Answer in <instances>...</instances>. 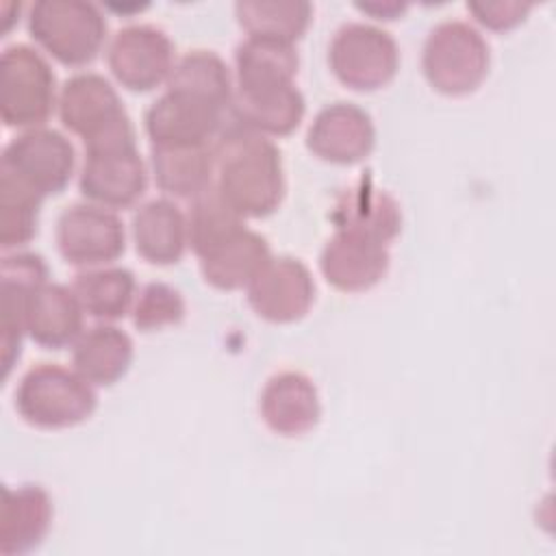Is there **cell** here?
I'll use <instances>...</instances> for the list:
<instances>
[{
	"label": "cell",
	"instance_id": "6da1fadb",
	"mask_svg": "<svg viewBox=\"0 0 556 556\" xmlns=\"http://www.w3.org/2000/svg\"><path fill=\"white\" fill-rule=\"evenodd\" d=\"M213 187L245 219L271 215L287 191L278 146L235 122L224 126L213 143Z\"/></svg>",
	"mask_w": 556,
	"mask_h": 556
},
{
	"label": "cell",
	"instance_id": "7a4b0ae2",
	"mask_svg": "<svg viewBox=\"0 0 556 556\" xmlns=\"http://www.w3.org/2000/svg\"><path fill=\"white\" fill-rule=\"evenodd\" d=\"M56 111L63 128L83 139L85 152L137 143L130 115L117 89L102 74L70 76L61 85Z\"/></svg>",
	"mask_w": 556,
	"mask_h": 556
},
{
	"label": "cell",
	"instance_id": "3957f363",
	"mask_svg": "<svg viewBox=\"0 0 556 556\" xmlns=\"http://www.w3.org/2000/svg\"><path fill=\"white\" fill-rule=\"evenodd\" d=\"M13 406L28 426L61 430L87 421L98 406V393L74 367L39 363L20 378Z\"/></svg>",
	"mask_w": 556,
	"mask_h": 556
},
{
	"label": "cell",
	"instance_id": "277c9868",
	"mask_svg": "<svg viewBox=\"0 0 556 556\" xmlns=\"http://www.w3.org/2000/svg\"><path fill=\"white\" fill-rule=\"evenodd\" d=\"M491 52L484 35L465 20L434 24L421 48V72L443 96L473 93L486 78Z\"/></svg>",
	"mask_w": 556,
	"mask_h": 556
},
{
	"label": "cell",
	"instance_id": "5b68a950",
	"mask_svg": "<svg viewBox=\"0 0 556 556\" xmlns=\"http://www.w3.org/2000/svg\"><path fill=\"white\" fill-rule=\"evenodd\" d=\"M28 35L59 63L83 67L106 41V17L85 0H37L26 15Z\"/></svg>",
	"mask_w": 556,
	"mask_h": 556
},
{
	"label": "cell",
	"instance_id": "8992f818",
	"mask_svg": "<svg viewBox=\"0 0 556 556\" xmlns=\"http://www.w3.org/2000/svg\"><path fill=\"white\" fill-rule=\"evenodd\" d=\"M0 115L7 128H39L59 104L56 76L46 56L28 43H11L0 56Z\"/></svg>",
	"mask_w": 556,
	"mask_h": 556
},
{
	"label": "cell",
	"instance_id": "52a82bcc",
	"mask_svg": "<svg viewBox=\"0 0 556 556\" xmlns=\"http://www.w3.org/2000/svg\"><path fill=\"white\" fill-rule=\"evenodd\" d=\"M328 65L339 83L354 91H376L400 70V48L393 35L369 22H345L328 46Z\"/></svg>",
	"mask_w": 556,
	"mask_h": 556
},
{
	"label": "cell",
	"instance_id": "ba28073f",
	"mask_svg": "<svg viewBox=\"0 0 556 556\" xmlns=\"http://www.w3.org/2000/svg\"><path fill=\"white\" fill-rule=\"evenodd\" d=\"M0 169L13 174L46 200L70 185L76 169V150L54 128L22 130L2 148Z\"/></svg>",
	"mask_w": 556,
	"mask_h": 556
},
{
	"label": "cell",
	"instance_id": "9c48e42d",
	"mask_svg": "<svg viewBox=\"0 0 556 556\" xmlns=\"http://www.w3.org/2000/svg\"><path fill=\"white\" fill-rule=\"evenodd\" d=\"M59 254L74 267L113 265L126 250V230L119 215L93 202L65 206L56 219Z\"/></svg>",
	"mask_w": 556,
	"mask_h": 556
},
{
	"label": "cell",
	"instance_id": "30bf717a",
	"mask_svg": "<svg viewBox=\"0 0 556 556\" xmlns=\"http://www.w3.org/2000/svg\"><path fill=\"white\" fill-rule=\"evenodd\" d=\"M176 50L167 33L154 24H126L109 41L106 65L130 91H152L167 83Z\"/></svg>",
	"mask_w": 556,
	"mask_h": 556
},
{
	"label": "cell",
	"instance_id": "8fae6325",
	"mask_svg": "<svg viewBox=\"0 0 556 556\" xmlns=\"http://www.w3.org/2000/svg\"><path fill=\"white\" fill-rule=\"evenodd\" d=\"M148 187V167L137 143L89 150L78 174V189L87 202L111 211L128 208L141 200Z\"/></svg>",
	"mask_w": 556,
	"mask_h": 556
},
{
	"label": "cell",
	"instance_id": "7c38bea8",
	"mask_svg": "<svg viewBox=\"0 0 556 556\" xmlns=\"http://www.w3.org/2000/svg\"><path fill=\"white\" fill-rule=\"evenodd\" d=\"M250 308L265 321L291 324L302 319L315 302L311 269L293 256H269L245 287Z\"/></svg>",
	"mask_w": 556,
	"mask_h": 556
},
{
	"label": "cell",
	"instance_id": "4fadbf2b",
	"mask_svg": "<svg viewBox=\"0 0 556 556\" xmlns=\"http://www.w3.org/2000/svg\"><path fill=\"white\" fill-rule=\"evenodd\" d=\"M46 280L48 265L41 254L26 250L4 252L0 263V352L4 380L22 354L26 300Z\"/></svg>",
	"mask_w": 556,
	"mask_h": 556
},
{
	"label": "cell",
	"instance_id": "5bb4252c",
	"mask_svg": "<svg viewBox=\"0 0 556 556\" xmlns=\"http://www.w3.org/2000/svg\"><path fill=\"white\" fill-rule=\"evenodd\" d=\"M376 126L371 115L354 102H330L321 106L306 132V148L321 161L354 165L371 154Z\"/></svg>",
	"mask_w": 556,
	"mask_h": 556
},
{
	"label": "cell",
	"instance_id": "9a60e30c",
	"mask_svg": "<svg viewBox=\"0 0 556 556\" xmlns=\"http://www.w3.org/2000/svg\"><path fill=\"white\" fill-rule=\"evenodd\" d=\"M224 111L165 89L146 111L150 146H211L224 130Z\"/></svg>",
	"mask_w": 556,
	"mask_h": 556
},
{
	"label": "cell",
	"instance_id": "2e32d148",
	"mask_svg": "<svg viewBox=\"0 0 556 556\" xmlns=\"http://www.w3.org/2000/svg\"><path fill=\"white\" fill-rule=\"evenodd\" d=\"M389 248L358 232L334 228L319 252V269L328 285L356 293L376 287L389 271Z\"/></svg>",
	"mask_w": 556,
	"mask_h": 556
},
{
	"label": "cell",
	"instance_id": "e0dca14e",
	"mask_svg": "<svg viewBox=\"0 0 556 556\" xmlns=\"http://www.w3.org/2000/svg\"><path fill=\"white\" fill-rule=\"evenodd\" d=\"M258 410L271 432L280 437H302L319 424V391L306 374L285 369L269 376L263 384Z\"/></svg>",
	"mask_w": 556,
	"mask_h": 556
},
{
	"label": "cell",
	"instance_id": "ac0fdd59",
	"mask_svg": "<svg viewBox=\"0 0 556 556\" xmlns=\"http://www.w3.org/2000/svg\"><path fill=\"white\" fill-rule=\"evenodd\" d=\"M54 506L41 484L2 489L0 504V554L22 556L37 549L52 528Z\"/></svg>",
	"mask_w": 556,
	"mask_h": 556
},
{
	"label": "cell",
	"instance_id": "d6986e66",
	"mask_svg": "<svg viewBox=\"0 0 556 556\" xmlns=\"http://www.w3.org/2000/svg\"><path fill=\"white\" fill-rule=\"evenodd\" d=\"M26 337L48 350L72 348L85 330V311L72 287L46 280L26 300Z\"/></svg>",
	"mask_w": 556,
	"mask_h": 556
},
{
	"label": "cell",
	"instance_id": "ffe728a7",
	"mask_svg": "<svg viewBox=\"0 0 556 556\" xmlns=\"http://www.w3.org/2000/svg\"><path fill=\"white\" fill-rule=\"evenodd\" d=\"M130 230L137 254L152 265H174L189 248L187 215L169 198H152L137 206Z\"/></svg>",
	"mask_w": 556,
	"mask_h": 556
},
{
	"label": "cell",
	"instance_id": "44dd1931",
	"mask_svg": "<svg viewBox=\"0 0 556 556\" xmlns=\"http://www.w3.org/2000/svg\"><path fill=\"white\" fill-rule=\"evenodd\" d=\"M300 56L295 43L245 37L235 48V91H265L295 85Z\"/></svg>",
	"mask_w": 556,
	"mask_h": 556
},
{
	"label": "cell",
	"instance_id": "7402d4cb",
	"mask_svg": "<svg viewBox=\"0 0 556 556\" xmlns=\"http://www.w3.org/2000/svg\"><path fill=\"white\" fill-rule=\"evenodd\" d=\"M135 343L113 321H98L83 330L72 345V367L93 387H111L132 365Z\"/></svg>",
	"mask_w": 556,
	"mask_h": 556
},
{
	"label": "cell",
	"instance_id": "603a6c76",
	"mask_svg": "<svg viewBox=\"0 0 556 556\" xmlns=\"http://www.w3.org/2000/svg\"><path fill=\"white\" fill-rule=\"evenodd\" d=\"M306 113V100L295 85L250 91H235L230 104V122L265 137L291 135Z\"/></svg>",
	"mask_w": 556,
	"mask_h": 556
},
{
	"label": "cell",
	"instance_id": "cb8c5ba5",
	"mask_svg": "<svg viewBox=\"0 0 556 556\" xmlns=\"http://www.w3.org/2000/svg\"><path fill=\"white\" fill-rule=\"evenodd\" d=\"M215 143V141H213ZM211 146H150V172L156 187L180 200H193L215 180Z\"/></svg>",
	"mask_w": 556,
	"mask_h": 556
},
{
	"label": "cell",
	"instance_id": "d4e9b609",
	"mask_svg": "<svg viewBox=\"0 0 556 556\" xmlns=\"http://www.w3.org/2000/svg\"><path fill=\"white\" fill-rule=\"evenodd\" d=\"M339 230H350L376 239L384 245L402 230V211L393 195L369 182L348 189L332 213Z\"/></svg>",
	"mask_w": 556,
	"mask_h": 556
},
{
	"label": "cell",
	"instance_id": "484cf974",
	"mask_svg": "<svg viewBox=\"0 0 556 556\" xmlns=\"http://www.w3.org/2000/svg\"><path fill=\"white\" fill-rule=\"evenodd\" d=\"M269 256L271 248L267 239L252 228H243L230 241L200 258V271L211 287L219 291H237L252 282Z\"/></svg>",
	"mask_w": 556,
	"mask_h": 556
},
{
	"label": "cell",
	"instance_id": "4316f807",
	"mask_svg": "<svg viewBox=\"0 0 556 556\" xmlns=\"http://www.w3.org/2000/svg\"><path fill=\"white\" fill-rule=\"evenodd\" d=\"M85 311L98 321H117L130 313L137 298V280L128 267L102 265L80 269L70 285Z\"/></svg>",
	"mask_w": 556,
	"mask_h": 556
},
{
	"label": "cell",
	"instance_id": "83f0119b",
	"mask_svg": "<svg viewBox=\"0 0 556 556\" xmlns=\"http://www.w3.org/2000/svg\"><path fill=\"white\" fill-rule=\"evenodd\" d=\"M165 89L191 96L228 113L235 96V80L230 67L217 52L189 50L176 59Z\"/></svg>",
	"mask_w": 556,
	"mask_h": 556
},
{
	"label": "cell",
	"instance_id": "f1b7e54d",
	"mask_svg": "<svg viewBox=\"0 0 556 556\" xmlns=\"http://www.w3.org/2000/svg\"><path fill=\"white\" fill-rule=\"evenodd\" d=\"M235 15L245 37L295 43L313 22V4L306 0H239Z\"/></svg>",
	"mask_w": 556,
	"mask_h": 556
},
{
	"label": "cell",
	"instance_id": "f546056e",
	"mask_svg": "<svg viewBox=\"0 0 556 556\" xmlns=\"http://www.w3.org/2000/svg\"><path fill=\"white\" fill-rule=\"evenodd\" d=\"M245 226V217L239 215L215 187H208L191 200L187 211V239L198 258H204Z\"/></svg>",
	"mask_w": 556,
	"mask_h": 556
},
{
	"label": "cell",
	"instance_id": "4dcf8cb0",
	"mask_svg": "<svg viewBox=\"0 0 556 556\" xmlns=\"http://www.w3.org/2000/svg\"><path fill=\"white\" fill-rule=\"evenodd\" d=\"M43 198L26 182L0 169V248L13 252L37 235Z\"/></svg>",
	"mask_w": 556,
	"mask_h": 556
},
{
	"label": "cell",
	"instance_id": "1f68e13d",
	"mask_svg": "<svg viewBox=\"0 0 556 556\" xmlns=\"http://www.w3.org/2000/svg\"><path fill=\"white\" fill-rule=\"evenodd\" d=\"M187 304L182 293L167 282H146L130 308L132 324L141 332H154L167 326H176L185 319Z\"/></svg>",
	"mask_w": 556,
	"mask_h": 556
},
{
	"label": "cell",
	"instance_id": "d6a6232c",
	"mask_svg": "<svg viewBox=\"0 0 556 556\" xmlns=\"http://www.w3.org/2000/svg\"><path fill=\"white\" fill-rule=\"evenodd\" d=\"M467 11L473 15V20L495 33L510 30L519 26L528 13L532 11L530 2H519V0H478V2H467Z\"/></svg>",
	"mask_w": 556,
	"mask_h": 556
},
{
	"label": "cell",
	"instance_id": "836d02e7",
	"mask_svg": "<svg viewBox=\"0 0 556 556\" xmlns=\"http://www.w3.org/2000/svg\"><path fill=\"white\" fill-rule=\"evenodd\" d=\"M356 9L371 15L374 20H395L406 13L408 4H404V2H356Z\"/></svg>",
	"mask_w": 556,
	"mask_h": 556
},
{
	"label": "cell",
	"instance_id": "e575fe53",
	"mask_svg": "<svg viewBox=\"0 0 556 556\" xmlns=\"http://www.w3.org/2000/svg\"><path fill=\"white\" fill-rule=\"evenodd\" d=\"M22 13V4L20 2H2L0 4V35L7 37L9 30L13 28V24L20 20Z\"/></svg>",
	"mask_w": 556,
	"mask_h": 556
}]
</instances>
